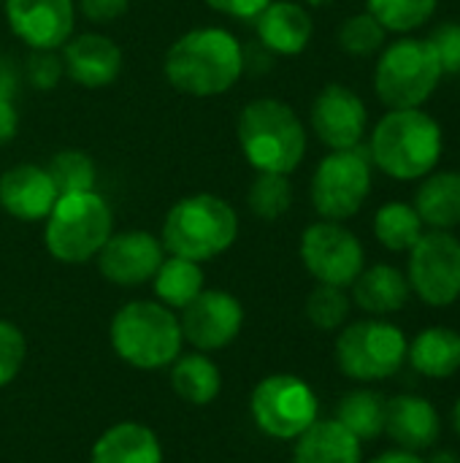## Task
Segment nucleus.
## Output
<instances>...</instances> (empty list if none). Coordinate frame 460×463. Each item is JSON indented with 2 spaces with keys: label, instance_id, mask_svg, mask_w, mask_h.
Returning <instances> with one entry per match:
<instances>
[{
  "label": "nucleus",
  "instance_id": "nucleus-19",
  "mask_svg": "<svg viewBox=\"0 0 460 463\" xmlns=\"http://www.w3.org/2000/svg\"><path fill=\"white\" fill-rule=\"evenodd\" d=\"M385 434L401 450L426 453L442 437V418L428 399L415 393H401L396 399H388Z\"/></svg>",
  "mask_w": 460,
  "mask_h": 463
},
{
  "label": "nucleus",
  "instance_id": "nucleus-37",
  "mask_svg": "<svg viewBox=\"0 0 460 463\" xmlns=\"http://www.w3.org/2000/svg\"><path fill=\"white\" fill-rule=\"evenodd\" d=\"M428 43L442 65L445 76H460V22H445L431 35Z\"/></svg>",
  "mask_w": 460,
  "mask_h": 463
},
{
  "label": "nucleus",
  "instance_id": "nucleus-8",
  "mask_svg": "<svg viewBox=\"0 0 460 463\" xmlns=\"http://www.w3.org/2000/svg\"><path fill=\"white\" fill-rule=\"evenodd\" d=\"M407 336L399 326L369 317L342 328L336 339L339 372L355 383H382L401 372L407 364Z\"/></svg>",
  "mask_w": 460,
  "mask_h": 463
},
{
  "label": "nucleus",
  "instance_id": "nucleus-33",
  "mask_svg": "<svg viewBox=\"0 0 460 463\" xmlns=\"http://www.w3.org/2000/svg\"><path fill=\"white\" fill-rule=\"evenodd\" d=\"M350 309H352V298L347 296L344 288H336V285L317 282V288L306 298V317L320 331H336L347 326Z\"/></svg>",
  "mask_w": 460,
  "mask_h": 463
},
{
  "label": "nucleus",
  "instance_id": "nucleus-40",
  "mask_svg": "<svg viewBox=\"0 0 460 463\" xmlns=\"http://www.w3.org/2000/svg\"><path fill=\"white\" fill-rule=\"evenodd\" d=\"M19 130V111L14 98H0V144H8Z\"/></svg>",
  "mask_w": 460,
  "mask_h": 463
},
{
  "label": "nucleus",
  "instance_id": "nucleus-24",
  "mask_svg": "<svg viewBox=\"0 0 460 463\" xmlns=\"http://www.w3.org/2000/svg\"><path fill=\"white\" fill-rule=\"evenodd\" d=\"M407 364L428 380H447L458 374L460 334L445 326H431L420 331L407 347Z\"/></svg>",
  "mask_w": 460,
  "mask_h": 463
},
{
  "label": "nucleus",
  "instance_id": "nucleus-14",
  "mask_svg": "<svg viewBox=\"0 0 460 463\" xmlns=\"http://www.w3.org/2000/svg\"><path fill=\"white\" fill-rule=\"evenodd\" d=\"M309 122L314 136L331 149H355L363 144L369 128L366 103L347 84H325L309 111Z\"/></svg>",
  "mask_w": 460,
  "mask_h": 463
},
{
  "label": "nucleus",
  "instance_id": "nucleus-15",
  "mask_svg": "<svg viewBox=\"0 0 460 463\" xmlns=\"http://www.w3.org/2000/svg\"><path fill=\"white\" fill-rule=\"evenodd\" d=\"M163 260L165 247L149 231L111 233L103 250L98 252V269L103 279L119 288H138L144 282H152Z\"/></svg>",
  "mask_w": 460,
  "mask_h": 463
},
{
  "label": "nucleus",
  "instance_id": "nucleus-30",
  "mask_svg": "<svg viewBox=\"0 0 460 463\" xmlns=\"http://www.w3.org/2000/svg\"><path fill=\"white\" fill-rule=\"evenodd\" d=\"M247 203H249V212L266 222H274L282 214H287L293 206V184L287 174L258 171V176L249 184Z\"/></svg>",
  "mask_w": 460,
  "mask_h": 463
},
{
  "label": "nucleus",
  "instance_id": "nucleus-41",
  "mask_svg": "<svg viewBox=\"0 0 460 463\" xmlns=\"http://www.w3.org/2000/svg\"><path fill=\"white\" fill-rule=\"evenodd\" d=\"M19 90V68L11 57L0 54V98H14Z\"/></svg>",
  "mask_w": 460,
  "mask_h": 463
},
{
  "label": "nucleus",
  "instance_id": "nucleus-28",
  "mask_svg": "<svg viewBox=\"0 0 460 463\" xmlns=\"http://www.w3.org/2000/svg\"><path fill=\"white\" fill-rule=\"evenodd\" d=\"M385 415L388 399L371 388L350 391L336 407V420L361 442H371L385 434Z\"/></svg>",
  "mask_w": 460,
  "mask_h": 463
},
{
  "label": "nucleus",
  "instance_id": "nucleus-31",
  "mask_svg": "<svg viewBox=\"0 0 460 463\" xmlns=\"http://www.w3.org/2000/svg\"><path fill=\"white\" fill-rule=\"evenodd\" d=\"M366 3H369L366 11L388 33H401V35L423 27L437 11V0H366Z\"/></svg>",
  "mask_w": 460,
  "mask_h": 463
},
{
  "label": "nucleus",
  "instance_id": "nucleus-1",
  "mask_svg": "<svg viewBox=\"0 0 460 463\" xmlns=\"http://www.w3.org/2000/svg\"><path fill=\"white\" fill-rule=\"evenodd\" d=\"M165 79L176 92L214 98L236 87L244 73V49L230 30L195 27L165 52Z\"/></svg>",
  "mask_w": 460,
  "mask_h": 463
},
{
  "label": "nucleus",
  "instance_id": "nucleus-20",
  "mask_svg": "<svg viewBox=\"0 0 460 463\" xmlns=\"http://www.w3.org/2000/svg\"><path fill=\"white\" fill-rule=\"evenodd\" d=\"M255 30H258V43L271 52V54H282V57H296L301 54L314 33L312 16L301 3L293 0H274L268 3L255 19Z\"/></svg>",
  "mask_w": 460,
  "mask_h": 463
},
{
  "label": "nucleus",
  "instance_id": "nucleus-36",
  "mask_svg": "<svg viewBox=\"0 0 460 463\" xmlns=\"http://www.w3.org/2000/svg\"><path fill=\"white\" fill-rule=\"evenodd\" d=\"M24 358H27L24 334L14 323L0 320V391L16 380V374L24 366Z\"/></svg>",
  "mask_w": 460,
  "mask_h": 463
},
{
  "label": "nucleus",
  "instance_id": "nucleus-34",
  "mask_svg": "<svg viewBox=\"0 0 460 463\" xmlns=\"http://www.w3.org/2000/svg\"><path fill=\"white\" fill-rule=\"evenodd\" d=\"M385 38H388V30L369 11L347 16L339 27V46L342 52L352 57H369V54L382 52Z\"/></svg>",
  "mask_w": 460,
  "mask_h": 463
},
{
  "label": "nucleus",
  "instance_id": "nucleus-16",
  "mask_svg": "<svg viewBox=\"0 0 460 463\" xmlns=\"http://www.w3.org/2000/svg\"><path fill=\"white\" fill-rule=\"evenodd\" d=\"M11 33L30 49H62L73 35V0H5Z\"/></svg>",
  "mask_w": 460,
  "mask_h": 463
},
{
  "label": "nucleus",
  "instance_id": "nucleus-46",
  "mask_svg": "<svg viewBox=\"0 0 460 463\" xmlns=\"http://www.w3.org/2000/svg\"><path fill=\"white\" fill-rule=\"evenodd\" d=\"M0 3H5V0H0Z\"/></svg>",
  "mask_w": 460,
  "mask_h": 463
},
{
  "label": "nucleus",
  "instance_id": "nucleus-18",
  "mask_svg": "<svg viewBox=\"0 0 460 463\" xmlns=\"http://www.w3.org/2000/svg\"><path fill=\"white\" fill-rule=\"evenodd\" d=\"M62 65L70 81L87 90H100L117 81L122 71V49L103 33L70 35L62 46Z\"/></svg>",
  "mask_w": 460,
  "mask_h": 463
},
{
  "label": "nucleus",
  "instance_id": "nucleus-22",
  "mask_svg": "<svg viewBox=\"0 0 460 463\" xmlns=\"http://www.w3.org/2000/svg\"><path fill=\"white\" fill-rule=\"evenodd\" d=\"M89 463H163V445L149 426L122 420L98 437Z\"/></svg>",
  "mask_w": 460,
  "mask_h": 463
},
{
  "label": "nucleus",
  "instance_id": "nucleus-17",
  "mask_svg": "<svg viewBox=\"0 0 460 463\" xmlns=\"http://www.w3.org/2000/svg\"><path fill=\"white\" fill-rule=\"evenodd\" d=\"M60 193L52 184L46 168L19 163L0 176V209L22 222H41L54 209Z\"/></svg>",
  "mask_w": 460,
  "mask_h": 463
},
{
  "label": "nucleus",
  "instance_id": "nucleus-4",
  "mask_svg": "<svg viewBox=\"0 0 460 463\" xmlns=\"http://www.w3.org/2000/svg\"><path fill=\"white\" fill-rule=\"evenodd\" d=\"M239 236L236 209L211 193H192L179 198L165 220L160 241L168 255L206 263L233 247Z\"/></svg>",
  "mask_w": 460,
  "mask_h": 463
},
{
  "label": "nucleus",
  "instance_id": "nucleus-29",
  "mask_svg": "<svg viewBox=\"0 0 460 463\" xmlns=\"http://www.w3.org/2000/svg\"><path fill=\"white\" fill-rule=\"evenodd\" d=\"M423 228L426 225L415 206L404 201H390L374 214V236L390 252H409L426 233Z\"/></svg>",
  "mask_w": 460,
  "mask_h": 463
},
{
  "label": "nucleus",
  "instance_id": "nucleus-12",
  "mask_svg": "<svg viewBox=\"0 0 460 463\" xmlns=\"http://www.w3.org/2000/svg\"><path fill=\"white\" fill-rule=\"evenodd\" d=\"M301 263L320 285L350 288L366 269L361 239L342 222L320 220L301 233Z\"/></svg>",
  "mask_w": 460,
  "mask_h": 463
},
{
  "label": "nucleus",
  "instance_id": "nucleus-6",
  "mask_svg": "<svg viewBox=\"0 0 460 463\" xmlns=\"http://www.w3.org/2000/svg\"><path fill=\"white\" fill-rule=\"evenodd\" d=\"M114 233V214L95 190L60 195L46 217L43 244L49 255L68 266H81L103 250Z\"/></svg>",
  "mask_w": 460,
  "mask_h": 463
},
{
  "label": "nucleus",
  "instance_id": "nucleus-38",
  "mask_svg": "<svg viewBox=\"0 0 460 463\" xmlns=\"http://www.w3.org/2000/svg\"><path fill=\"white\" fill-rule=\"evenodd\" d=\"M130 0H79V14L92 24H111L125 16Z\"/></svg>",
  "mask_w": 460,
  "mask_h": 463
},
{
  "label": "nucleus",
  "instance_id": "nucleus-3",
  "mask_svg": "<svg viewBox=\"0 0 460 463\" xmlns=\"http://www.w3.org/2000/svg\"><path fill=\"white\" fill-rule=\"evenodd\" d=\"M236 133L255 171L293 174L306 155V128L301 117L277 98L249 100L239 114Z\"/></svg>",
  "mask_w": 460,
  "mask_h": 463
},
{
  "label": "nucleus",
  "instance_id": "nucleus-21",
  "mask_svg": "<svg viewBox=\"0 0 460 463\" xmlns=\"http://www.w3.org/2000/svg\"><path fill=\"white\" fill-rule=\"evenodd\" d=\"M350 288H352V304L371 317L401 312L412 296L407 274L390 263H377L371 269H363Z\"/></svg>",
  "mask_w": 460,
  "mask_h": 463
},
{
  "label": "nucleus",
  "instance_id": "nucleus-25",
  "mask_svg": "<svg viewBox=\"0 0 460 463\" xmlns=\"http://www.w3.org/2000/svg\"><path fill=\"white\" fill-rule=\"evenodd\" d=\"M415 212L431 231L460 225V171H431L415 193Z\"/></svg>",
  "mask_w": 460,
  "mask_h": 463
},
{
  "label": "nucleus",
  "instance_id": "nucleus-35",
  "mask_svg": "<svg viewBox=\"0 0 460 463\" xmlns=\"http://www.w3.org/2000/svg\"><path fill=\"white\" fill-rule=\"evenodd\" d=\"M24 76L33 90H41V92L54 90L65 76L62 54H57V49H30L27 62H24Z\"/></svg>",
  "mask_w": 460,
  "mask_h": 463
},
{
  "label": "nucleus",
  "instance_id": "nucleus-44",
  "mask_svg": "<svg viewBox=\"0 0 460 463\" xmlns=\"http://www.w3.org/2000/svg\"><path fill=\"white\" fill-rule=\"evenodd\" d=\"M453 429H455V434L460 437V399L455 402V410H453Z\"/></svg>",
  "mask_w": 460,
  "mask_h": 463
},
{
  "label": "nucleus",
  "instance_id": "nucleus-10",
  "mask_svg": "<svg viewBox=\"0 0 460 463\" xmlns=\"http://www.w3.org/2000/svg\"><path fill=\"white\" fill-rule=\"evenodd\" d=\"M371 193V157L369 149L328 152L312 176V206L323 220L344 222L361 212Z\"/></svg>",
  "mask_w": 460,
  "mask_h": 463
},
{
  "label": "nucleus",
  "instance_id": "nucleus-39",
  "mask_svg": "<svg viewBox=\"0 0 460 463\" xmlns=\"http://www.w3.org/2000/svg\"><path fill=\"white\" fill-rule=\"evenodd\" d=\"M268 3L274 0H206V5L214 8L217 14H225L230 19H244V22H252Z\"/></svg>",
  "mask_w": 460,
  "mask_h": 463
},
{
  "label": "nucleus",
  "instance_id": "nucleus-43",
  "mask_svg": "<svg viewBox=\"0 0 460 463\" xmlns=\"http://www.w3.org/2000/svg\"><path fill=\"white\" fill-rule=\"evenodd\" d=\"M426 463H460V461L455 453H450V450H439V453H434V456H431Z\"/></svg>",
  "mask_w": 460,
  "mask_h": 463
},
{
  "label": "nucleus",
  "instance_id": "nucleus-45",
  "mask_svg": "<svg viewBox=\"0 0 460 463\" xmlns=\"http://www.w3.org/2000/svg\"><path fill=\"white\" fill-rule=\"evenodd\" d=\"M309 5H331L333 0H306Z\"/></svg>",
  "mask_w": 460,
  "mask_h": 463
},
{
  "label": "nucleus",
  "instance_id": "nucleus-42",
  "mask_svg": "<svg viewBox=\"0 0 460 463\" xmlns=\"http://www.w3.org/2000/svg\"><path fill=\"white\" fill-rule=\"evenodd\" d=\"M369 463H426V458H423L420 453H409V450L396 448V450H385V453H380L377 458H371Z\"/></svg>",
  "mask_w": 460,
  "mask_h": 463
},
{
  "label": "nucleus",
  "instance_id": "nucleus-7",
  "mask_svg": "<svg viewBox=\"0 0 460 463\" xmlns=\"http://www.w3.org/2000/svg\"><path fill=\"white\" fill-rule=\"evenodd\" d=\"M442 76L428 38L404 35L382 46L374 68V90L388 109H420L437 92Z\"/></svg>",
  "mask_w": 460,
  "mask_h": 463
},
{
  "label": "nucleus",
  "instance_id": "nucleus-5",
  "mask_svg": "<svg viewBox=\"0 0 460 463\" xmlns=\"http://www.w3.org/2000/svg\"><path fill=\"white\" fill-rule=\"evenodd\" d=\"M111 347L133 369L155 372L182 355V326L174 309L160 301H127L111 317Z\"/></svg>",
  "mask_w": 460,
  "mask_h": 463
},
{
  "label": "nucleus",
  "instance_id": "nucleus-32",
  "mask_svg": "<svg viewBox=\"0 0 460 463\" xmlns=\"http://www.w3.org/2000/svg\"><path fill=\"white\" fill-rule=\"evenodd\" d=\"M46 174H49V179H52V184L57 187L60 195L95 190V163L81 149H62V152H57L49 160Z\"/></svg>",
  "mask_w": 460,
  "mask_h": 463
},
{
  "label": "nucleus",
  "instance_id": "nucleus-13",
  "mask_svg": "<svg viewBox=\"0 0 460 463\" xmlns=\"http://www.w3.org/2000/svg\"><path fill=\"white\" fill-rule=\"evenodd\" d=\"M182 336L198 353H214L236 342L244 328V307L228 290H201L179 317Z\"/></svg>",
  "mask_w": 460,
  "mask_h": 463
},
{
  "label": "nucleus",
  "instance_id": "nucleus-26",
  "mask_svg": "<svg viewBox=\"0 0 460 463\" xmlns=\"http://www.w3.org/2000/svg\"><path fill=\"white\" fill-rule=\"evenodd\" d=\"M171 388L192 407L211 404L222 391V372L206 353L179 355L171 364Z\"/></svg>",
  "mask_w": 460,
  "mask_h": 463
},
{
  "label": "nucleus",
  "instance_id": "nucleus-2",
  "mask_svg": "<svg viewBox=\"0 0 460 463\" xmlns=\"http://www.w3.org/2000/svg\"><path fill=\"white\" fill-rule=\"evenodd\" d=\"M442 128L423 109H390L371 130L369 157L396 182L428 176L442 157Z\"/></svg>",
  "mask_w": 460,
  "mask_h": 463
},
{
  "label": "nucleus",
  "instance_id": "nucleus-23",
  "mask_svg": "<svg viewBox=\"0 0 460 463\" xmlns=\"http://www.w3.org/2000/svg\"><path fill=\"white\" fill-rule=\"evenodd\" d=\"M293 463H363V445L336 418L314 420L296 439Z\"/></svg>",
  "mask_w": 460,
  "mask_h": 463
},
{
  "label": "nucleus",
  "instance_id": "nucleus-27",
  "mask_svg": "<svg viewBox=\"0 0 460 463\" xmlns=\"http://www.w3.org/2000/svg\"><path fill=\"white\" fill-rule=\"evenodd\" d=\"M152 288H155V301H160L174 312L184 309L203 290V269L195 260L168 255L160 263L157 274L152 277Z\"/></svg>",
  "mask_w": 460,
  "mask_h": 463
},
{
  "label": "nucleus",
  "instance_id": "nucleus-11",
  "mask_svg": "<svg viewBox=\"0 0 460 463\" xmlns=\"http://www.w3.org/2000/svg\"><path fill=\"white\" fill-rule=\"evenodd\" d=\"M407 279L428 307H450L460 298V239L450 231H426L409 250Z\"/></svg>",
  "mask_w": 460,
  "mask_h": 463
},
{
  "label": "nucleus",
  "instance_id": "nucleus-9",
  "mask_svg": "<svg viewBox=\"0 0 460 463\" xmlns=\"http://www.w3.org/2000/svg\"><path fill=\"white\" fill-rule=\"evenodd\" d=\"M249 415L266 437L296 442L314 420H320V402L306 380L296 374H268L252 388Z\"/></svg>",
  "mask_w": 460,
  "mask_h": 463
}]
</instances>
